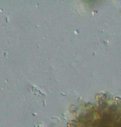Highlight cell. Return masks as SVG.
Segmentation results:
<instances>
[{
  "label": "cell",
  "instance_id": "8992f818",
  "mask_svg": "<svg viewBox=\"0 0 121 127\" xmlns=\"http://www.w3.org/2000/svg\"><path fill=\"white\" fill-rule=\"evenodd\" d=\"M114 104L117 106H121V98L120 97H115L114 98Z\"/></svg>",
  "mask_w": 121,
  "mask_h": 127
},
{
  "label": "cell",
  "instance_id": "3957f363",
  "mask_svg": "<svg viewBox=\"0 0 121 127\" xmlns=\"http://www.w3.org/2000/svg\"><path fill=\"white\" fill-rule=\"evenodd\" d=\"M107 106H108V103H107V101H102L99 102V107L100 109H102V110L106 108Z\"/></svg>",
  "mask_w": 121,
  "mask_h": 127
},
{
  "label": "cell",
  "instance_id": "277c9868",
  "mask_svg": "<svg viewBox=\"0 0 121 127\" xmlns=\"http://www.w3.org/2000/svg\"><path fill=\"white\" fill-rule=\"evenodd\" d=\"M117 110H118V106H117L116 105H115V104H113V105L110 106V107H109L110 112H112V113L116 112Z\"/></svg>",
  "mask_w": 121,
  "mask_h": 127
},
{
  "label": "cell",
  "instance_id": "ba28073f",
  "mask_svg": "<svg viewBox=\"0 0 121 127\" xmlns=\"http://www.w3.org/2000/svg\"><path fill=\"white\" fill-rule=\"evenodd\" d=\"M115 127H121V123H120V124H118V125L115 126Z\"/></svg>",
  "mask_w": 121,
  "mask_h": 127
},
{
  "label": "cell",
  "instance_id": "6da1fadb",
  "mask_svg": "<svg viewBox=\"0 0 121 127\" xmlns=\"http://www.w3.org/2000/svg\"><path fill=\"white\" fill-rule=\"evenodd\" d=\"M113 121V117L110 114H104L103 116L100 119V123H101V126H108L110 123H111Z\"/></svg>",
  "mask_w": 121,
  "mask_h": 127
},
{
  "label": "cell",
  "instance_id": "52a82bcc",
  "mask_svg": "<svg viewBox=\"0 0 121 127\" xmlns=\"http://www.w3.org/2000/svg\"><path fill=\"white\" fill-rule=\"evenodd\" d=\"M69 110H70L71 112H75V111H76L77 110V108H76V106L72 105L70 108H69Z\"/></svg>",
  "mask_w": 121,
  "mask_h": 127
},
{
  "label": "cell",
  "instance_id": "5b68a950",
  "mask_svg": "<svg viewBox=\"0 0 121 127\" xmlns=\"http://www.w3.org/2000/svg\"><path fill=\"white\" fill-rule=\"evenodd\" d=\"M67 126L68 127H78V125H77L76 121H71L68 122Z\"/></svg>",
  "mask_w": 121,
  "mask_h": 127
},
{
  "label": "cell",
  "instance_id": "7a4b0ae2",
  "mask_svg": "<svg viewBox=\"0 0 121 127\" xmlns=\"http://www.w3.org/2000/svg\"><path fill=\"white\" fill-rule=\"evenodd\" d=\"M96 99L97 101H106L107 100H111L112 96L109 93H99L96 96Z\"/></svg>",
  "mask_w": 121,
  "mask_h": 127
}]
</instances>
